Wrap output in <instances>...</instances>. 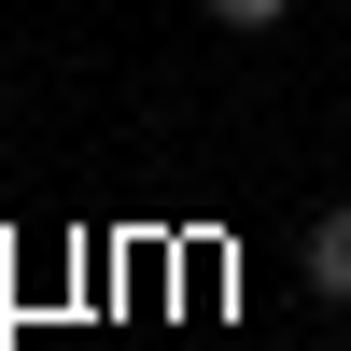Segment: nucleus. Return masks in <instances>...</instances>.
Here are the masks:
<instances>
[{
    "instance_id": "f257e3e1",
    "label": "nucleus",
    "mask_w": 351,
    "mask_h": 351,
    "mask_svg": "<svg viewBox=\"0 0 351 351\" xmlns=\"http://www.w3.org/2000/svg\"><path fill=\"white\" fill-rule=\"evenodd\" d=\"M295 281H309L324 309H351V197H337V211H324V225L295 239Z\"/></svg>"
},
{
    "instance_id": "f03ea898",
    "label": "nucleus",
    "mask_w": 351,
    "mask_h": 351,
    "mask_svg": "<svg viewBox=\"0 0 351 351\" xmlns=\"http://www.w3.org/2000/svg\"><path fill=\"white\" fill-rule=\"evenodd\" d=\"M295 0H211V28H281Z\"/></svg>"
}]
</instances>
